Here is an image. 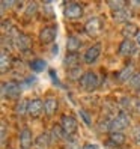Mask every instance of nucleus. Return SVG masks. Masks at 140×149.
<instances>
[{
	"label": "nucleus",
	"instance_id": "obj_28",
	"mask_svg": "<svg viewBox=\"0 0 140 149\" xmlns=\"http://www.w3.org/2000/svg\"><path fill=\"white\" fill-rule=\"evenodd\" d=\"M130 87L133 89L134 92H140V72H136L130 80Z\"/></svg>",
	"mask_w": 140,
	"mask_h": 149
},
{
	"label": "nucleus",
	"instance_id": "obj_20",
	"mask_svg": "<svg viewBox=\"0 0 140 149\" xmlns=\"http://www.w3.org/2000/svg\"><path fill=\"white\" fill-rule=\"evenodd\" d=\"M136 72H134V69H133V66H125L122 71H119V74H118V81L119 83H130V80H131V77H133Z\"/></svg>",
	"mask_w": 140,
	"mask_h": 149
},
{
	"label": "nucleus",
	"instance_id": "obj_4",
	"mask_svg": "<svg viewBox=\"0 0 140 149\" xmlns=\"http://www.w3.org/2000/svg\"><path fill=\"white\" fill-rule=\"evenodd\" d=\"M60 127H62L63 133L66 134V137H71L77 133V127H78V122L72 115H63L60 118Z\"/></svg>",
	"mask_w": 140,
	"mask_h": 149
},
{
	"label": "nucleus",
	"instance_id": "obj_3",
	"mask_svg": "<svg viewBox=\"0 0 140 149\" xmlns=\"http://www.w3.org/2000/svg\"><path fill=\"white\" fill-rule=\"evenodd\" d=\"M21 95V86L17 81H3L2 83V96L8 100H17Z\"/></svg>",
	"mask_w": 140,
	"mask_h": 149
},
{
	"label": "nucleus",
	"instance_id": "obj_34",
	"mask_svg": "<svg viewBox=\"0 0 140 149\" xmlns=\"http://www.w3.org/2000/svg\"><path fill=\"white\" fill-rule=\"evenodd\" d=\"M134 109H136V111L140 115V100H136V101H134Z\"/></svg>",
	"mask_w": 140,
	"mask_h": 149
},
{
	"label": "nucleus",
	"instance_id": "obj_24",
	"mask_svg": "<svg viewBox=\"0 0 140 149\" xmlns=\"http://www.w3.org/2000/svg\"><path fill=\"white\" fill-rule=\"evenodd\" d=\"M83 71H81V68L80 66H77V68H72V69H68V78L69 80H75V81H80L81 80V77H83Z\"/></svg>",
	"mask_w": 140,
	"mask_h": 149
},
{
	"label": "nucleus",
	"instance_id": "obj_17",
	"mask_svg": "<svg viewBox=\"0 0 140 149\" xmlns=\"http://www.w3.org/2000/svg\"><path fill=\"white\" fill-rule=\"evenodd\" d=\"M81 41L77 36H69L66 39V53H78L81 48Z\"/></svg>",
	"mask_w": 140,
	"mask_h": 149
},
{
	"label": "nucleus",
	"instance_id": "obj_31",
	"mask_svg": "<svg viewBox=\"0 0 140 149\" xmlns=\"http://www.w3.org/2000/svg\"><path fill=\"white\" fill-rule=\"evenodd\" d=\"M6 142V124H5V120L2 122V145H5Z\"/></svg>",
	"mask_w": 140,
	"mask_h": 149
},
{
	"label": "nucleus",
	"instance_id": "obj_5",
	"mask_svg": "<svg viewBox=\"0 0 140 149\" xmlns=\"http://www.w3.org/2000/svg\"><path fill=\"white\" fill-rule=\"evenodd\" d=\"M102 20L100 18V17H92V18H89L86 21L84 24V32L89 35V36H98V35H101L102 32Z\"/></svg>",
	"mask_w": 140,
	"mask_h": 149
},
{
	"label": "nucleus",
	"instance_id": "obj_30",
	"mask_svg": "<svg viewBox=\"0 0 140 149\" xmlns=\"http://www.w3.org/2000/svg\"><path fill=\"white\" fill-rule=\"evenodd\" d=\"M78 113H80V116L83 118V122H84V124H86L87 127H89V125H91V118H89V115H87V113H86L84 110H80Z\"/></svg>",
	"mask_w": 140,
	"mask_h": 149
},
{
	"label": "nucleus",
	"instance_id": "obj_35",
	"mask_svg": "<svg viewBox=\"0 0 140 149\" xmlns=\"http://www.w3.org/2000/svg\"><path fill=\"white\" fill-rule=\"evenodd\" d=\"M136 44L140 47V32H139V35H137V38H136Z\"/></svg>",
	"mask_w": 140,
	"mask_h": 149
},
{
	"label": "nucleus",
	"instance_id": "obj_29",
	"mask_svg": "<svg viewBox=\"0 0 140 149\" xmlns=\"http://www.w3.org/2000/svg\"><path fill=\"white\" fill-rule=\"evenodd\" d=\"M133 140H134L136 145H140V125H137L133 130Z\"/></svg>",
	"mask_w": 140,
	"mask_h": 149
},
{
	"label": "nucleus",
	"instance_id": "obj_36",
	"mask_svg": "<svg viewBox=\"0 0 140 149\" xmlns=\"http://www.w3.org/2000/svg\"><path fill=\"white\" fill-rule=\"evenodd\" d=\"M53 54H57V45L53 47Z\"/></svg>",
	"mask_w": 140,
	"mask_h": 149
},
{
	"label": "nucleus",
	"instance_id": "obj_12",
	"mask_svg": "<svg viewBox=\"0 0 140 149\" xmlns=\"http://www.w3.org/2000/svg\"><path fill=\"white\" fill-rule=\"evenodd\" d=\"M15 48L18 50V51H23V53L29 51L32 48L30 38L27 36V35H24V33H20L18 36H17V39H15Z\"/></svg>",
	"mask_w": 140,
	"mask_h": 149
},
{
	"label": "nucleus",
	"instance_id": "obj_1",
	"mask_svg": "<svg viewBox=\"0 0 140 149\" xmlns=\"http://www.w3.org/2000/svg\"><path fill=\"white\" fill-rule=\"evenodd\" d=\"M130 122H131L130 115H127V113L122 110L109 122V131L110 133H120L122 130L130 127Z\"/></svg>",
	"mask_w": 140,
	"mask_h": 149
},
{
	"label": "nucleus",
	"instance_id": "obj_33",
	"mask_svg": "<svg viewBox=\"0 0 140 149\" xmlns=\"http://www.w3.org/2000/svg\"><path fill=\"white\" fill-rule=\"evenodd\" d=\"M81 149H100V146L97 143H86L81 146Z\"/></svg>",
	"mask_w": 140,
	"mask_h": 149
},
{
	"label": "nucleus",
	"instance_id": "obj_2",
	"mask_svg": "<svg viewBox=\"0 0 140 149\" xmlns=\"http://www.w3.org/2000/svg\"><path fill=\"white\" fill-rule=\"evenodd\" d=\"M81 86V89L86 91V92H93L97 91V87L100 84V80H98V75L95 74L93 71H86L81 77V80L78 81Z\"/></svg>",
	"mask_w": 140,
	"mask_h": 149
},
{
	"label": "nucleus",
	"instance_id": "obj_8",
	"mask_svg": "<svg viewBox=\"0 0 140 149\" xmlns=\"http://www.w3.org/2000/svg\"><path fill=\"white\" fill-rule=\"evenodd\" d=\"M44 113V101L39 98L29 100V107H27V115L33 119H38Z\"/></svg>",
	"mask_w": 140,
	"mask_h": 149
},
{
	"label": "nucleus",
	"instance_id": "obj_18",
	"mask_svg": "<svg viewBox=\"0 0 140 149\" xmlns=\"http://www.w3.org/2000/svg\"><path fill=\"white\" fill-rule=\"evenodd\" d=\"M131 17H133V14H131V11L128 9V8H124V9H120V11L113 12V20H116L118 23L127 24V23H130Z\"/></svg>",
	"mask_w": 140,
	"mask_h": 149
},
{
	"label": "nucleus",
	"instance_id": "obj_23",
	"mask_svg": "<svg viewBox=\"0 0 140 149\" xmlns=\"http://www.w3.org/2000/svg\"><path fill=\"white\" fill-rule=\"evenodd\" d=\"M27 107H29V101L27 100H20L15 106V115H18V116L27 115Z\"/></svg>",
	"mask_w": 140,
	"mask_h": 149
},
{
	"label": "nucleus",
	"instance_id": "obj_32",
	"mask_svg": "<svg viewBox=\"0 0 140 149\" xmlns=\"http://www.w3.org/2000/svg\"><path fill=\"white\" fill-rule=\"evenodd\" d=\"M14 5H15V2H5V0H3V2H2V14L5 12L6 8H11V6H14Z\"/></svg>",
	"mask_w": 140,
	"mask_h": 149
},
{
	"label": "nucleus",
	"instance_id": "obj_19",
	"mask_svg": "<svg viewBox=\"0 0 140 149\" xmlns=\"http://www.w3.org/2000/svg\"><path fill=\"white\" fill-rule=\"evenodd\" d=\"M78 63H80V56H78V53H66V56H65V62H63L65 68L72 69V68L80 66Z\"/></svg>",
	"mask_w": 140,
	"mask_h": 149
},
{
	"label": "nucleus",
	"instance_id": "obj_26",
	"mask_svg": "<svg viewBox=\"0 0 140 149\" xmlns=\"http://www.w3.org/2000/svg\"><path fill=\"white\" fill-rule=\"evenodd\" d=\"M107 5L111 9V12H116V11H120V9H124V8H127V3L124 0H110Z\"/></svg>",
	"mask_w": 140,
	"mask_h": 149
},
{
	"label": "nucleus",
	"instance_id": "obj_11",
	"mask_svg": "<svg viewBox=\"0 0 140 149\" xmlns=\"http://www.w3.org/2000/svg\"><path fill=\"white\" fill-rule=\"evenodd\" d=\"M33 145H35V140H33V134H32L30 128H27V127L21 128V131H20V146L23 149H30Z\"/></svg>",
	"mask_w": 140,
	"mask_h": 149
},
{
	"label": "nucleus",
	"instance_id": "obj_21",
	"mask_svg": "<svg viewBox=\"0 0 140 149\" xmlns=\"http://www.w3.org/2000/svg\"><path fill=\"white\" fill-rule=\"evenodd\" d=\"M125 140H127V137L124 133H110L109 134V145H111V146H120L125 143Z\"/></svg>",
	"mask_w": 140,
	"mask_h": 149
},
{
	"label": "nucleus",
	"instance_id": "obj_13",
	"mask_svg": "<svg viewBox=\"0 0 140 149\" xmlns=\"http://www.w3.org/2000/svg\"><path fill=\"white\" fill-rule=\"evenodd\" d=\"M59 110V102L54 96H47L44 101V113L47 116H53L56 115V111Z\"/></svg>",
	"mask_w": 140,
	"mask_h": 149
},
{
	"label": "nucleus",
	"instance_id": "obj_16",
	"mask_svg": "<svg viewBox=\"0 0 140 149\" xmlns=\"http://www.w3.org/2000/svg\"><path fill=\"white\" fill-rule=\"evenodd\" d=\"M11 63H12V57L9 54V51L2 48V54H0V71H2V74L8 72V69L11 68Z\"/></svg>",
	"mask_w": 140,
	"mask_h": 149
},
{
	"label": "nucleus",
	"instance_id": "obj_25",
	"mask_svg": "<svg viewBox=\"0 0 140 149\" xmlns=\"http://www.w3.org/2000/svg\"><path fill=\"white\" fill-rule=\"evenodd\" d=\"M38 12V5L35 2H30L26 5V9H24V17L26 18H32V17H35Z\"/></svg>",
	"mask_w": 140,
	"mask_h": 149
},
{
	"label": "nucleus",
	"instance_id": "obj_9",
	"mask_svg": "<svg viewBox=\"0 0 140 149\" xmlns=\"http://www.w3.org/2000/svg\"><path fill=\"white\" fill-rule=\"evenodd\" d=\"M56 36H57L56 26H45V27H42L39 30V41L42 44H51V42H54Z\"/></svg>",
	"mask_w": 140,
	"mask_h": 149
},
{
	"label": "nucleus",
	"instance_id": "obj_27",
	"mask_svg": "<svg viewBox=\"0 0 140 149\" xmlns=\"http://www.w3.org/2000/svg\"><path fill=\"white\" fill-rule=\"evenodd\" d=\"M44 68H45V62L42 59H35L30 62V69L33 72H41L44 71Z\"/></svg>",
	"mask_w": 140,
	"mask_h": 149
},
{
	"label": "nucleus",
	"instance_id": "obj_10",
	"mask_svg": "<svg viewBox=\"0 0 140 149\" xmlns=\"http://www.w3.org/2000/svg\"><path fill=\"white\" fill-rule=\"evenodd\" d=\"M136 47H137V44H136L133 39H124V41L119 44L118 53H119L120 56H124V57H130V56L134 54Z\"/></svg>",
	"mask_w": 140,
	"mask_h": 149
},
{
	"label": "nucleus",
	"instance_id": "obj_14",
	"mask_svg": "<svg viewBox=\"0 0 140 149\" xmlns=\"http://www.w3.org/2000/svg\"><path fill=\"white\" fill-rule=\"evenodd\" d=\"M139 29H137V26L134 24V23H127V24H124V27H122V30H120V33H122V36H124V39H136L137 38V35H139Z\"/></svg>",
	"mask_w": 140,
	"mask_h": 149
},
{
	"label": "nucleus",
	"instance_id": "obj_22",
	"mask_svg": "<svg viewBox=\"0 0 140 149\" xmlns=\"http://www.w3.org/2000/svg\"><path fill=\"white\" fill-rule=\"evenodd\" d=\"M50 134H51V139H53V142H57V140H62L66 137V134L63 133V130L60 125H53V128H51L50 131Z\"/></svg>",
	"mask_w": 140,
	"mask_h": 149
},
{
	"label": "nucleus",
	"instance_id": "obj_6",
	"mask_svg": "<svg viewBox=\"0 0 140 149\" xmlns=\"http://www.w3.org/2000/svg\"><path fill=\"white\" fill-rule=\"evenodd\" d=\"M63 15L69 20H77L83 15V6L80 3H66L63 6Z\"/></svg>",
	"mask_w": 140,
	"mask_h": 149
},
{
	"label": "nucleus",
	"instance_id": "obj_7",
	"mask_svg": "<svg viewBox=\"0 0 140 149\" xmlns=\"http://www.w3.org/2000/svg\"><path fill=\"white\" fill-rule=\"evenodd\" d=\"M101 54V44L97 42V44H93V45H91L89 48H87L84 51V54H83V60H84V63L87 65H91V63H95L98 60Z\"/></svg>",
	"mask_w": 140,
	"mask_h": 149
},
{
	"label": "nucleus",
	"instance_id": "obj_15",
	"mask_svg": "<svg viewBox=\"0 0 140 149\" xmlns=\"http://www.w3.org/2000/svg\"><path fill=\"white\" fill-rule=\"evenodd\" d=\"M51 142H53V139H51V134L50 133H41L36 139H35V146H36V149H47Z\"/></svg>",
	"mask_w": 140,
	"mask_h": 149
}]
</instances>
